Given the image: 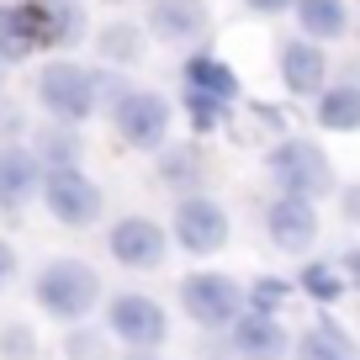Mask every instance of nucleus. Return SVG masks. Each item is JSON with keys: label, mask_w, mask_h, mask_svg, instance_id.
I'll use <instances>...</instances> for the list:
<instances>
[{"label": "nucleus", "mask_w": 360, "mask_h": 360, "mask_svg": "<svg viewBox=\"0 0 360 360\" xmlns=\"http://www.w3.org/2000/svg\"><path fill=\"white\" fill-rule=\"evenodd\" d=\"M265 169L286 196H307V202H313V196H328V186H334L328 154L318 143H307V138H281V143L270 148Z\"/></svg>", "instance_id": "nucleus-1"}, {"label": "nucleus", "mask_w": 360, "mask_h": 360, "mask_svg": "<svg viewBox=\"0 0 360 360\" xmlns=\"http://www.w3.org/2000/svg\"><path fill=\"white\" fill-rule=\"evenodd\" d=\"M96 96H101V79L90 75V69L69 64V58H58V64H48L43 75H37V101H43V112L53 117V122H64V127L85 122V117L96 112Z\"/></svg>", "instance_id": "nucleus-2"}, {"label": "nucleus", "mask_w": 360, "mask_h": 360, "mask_svg": "<svg viewBox=\"0 0 360 360\" xmlns=\"http://www.w3.org/2000/svg\"><path fill=\"white\" fill-rule=\"evenodd\" d=\"M96 292H101V281H96V270H90L85 259H53V265H43V276H37V302L53 318H64V323L85 318L90 307H96Z\"/></svg>", "instance_id": "nucleus-3"}, {"label": "nucleus", "mask_w": 360, "mask_h": 360, "mask_svg": "<svg viewBox=\"0 0 360 360\" xmlns=\"http://www.w3.org/2000/svg\"><path fill=\"white\" fill-rule=\"evenodd\" d=\"M43 202L64 228H90L101 217V186L79 175V165H58L43 175Z\"/></svg>", "instance_id": "nucleus-4"}, {"label": "nucleus", "mask_w": 360, "mask_h": 360, "mask_svg": "<svg viewBox=\"0 0 360 360\" xmlns=\"http://www.w3.org/2000/svg\"><path fill=\"white\" fill-rule=\"evenodd\" d=\"M112 122L133 148H159L169 133V101L159 90H117Z\"/></svg>", "instance_id": "nucleus-5"}, {"label": "nucleus", "mask_w": 360, "mask_h": 360, "mask_svg": "<svg viewBox=\"0 0 360 360\" xmlns=\"http://www.w3.org/2000/svg\"><path fill=\"white\" fill-rule=\"evenodd\" d=\"M180 302L202 328H228L238 313H244V292H238L228 276H191L180 286Z\"/></svg>", "instance_id": "nucleus-6"}, {"label": "nucleus", "mask_w": 360, "mask_h": 360, "mask_svg": "<svg viewBox=\"0 0 360 360\" xmlns=\"http://www.w3.org/2000/svg\"><path fill=\"white\" fill-rule=\"evenodd\" d=\"M175 238L180 249L191 255H217L228 244V212L212 202V196H186L175 207Z\"/></svg>", "instance_id": "nucleus-7"}, {"label": "nucleus", "mask_w": 360, "mask_h": 360, "mask_svg": "<svg viewBox=\"0 0 360 360\" xmlns=\"http://www.w3.org/2000/svg\"><path fill=\"white\" fill-rule=\"evenodd\" d=\"M265 233L276 249H286V255H302V249H313L318 238V207L307 202V196H276V202L265 207Z\"/></svg>", "instance_id": "nucleus-8"}, {"label": "nucleus", "mask_w": 360, "mask_h": 360, "mask_svg": "<svg viewBox=\"0 0 360 360\" xmlns=\"http://www.w3.org/2000/svg\"><path fill=\"white\" fill-rule=\"evenodd\" d=\"M281 85L292 96H318L328 85V58H323V43L313 37H292L281 43Z\"/></svg>", "instance_id": "nucleus-9"}, {"label": "nucleus", "mask_w": 360, "mask_h": 360, "mask_svg": "<svg viewBox=\"0 0 360 360\" xmlns=\"http://www.w3.org/2000/svg\"><path fill=\"white\" fill-rule=\"evenodd\" d=\"M37 48H48L37 0H6L0 6V58H32Z\"/></svg>", "instance_id": "nucleus-10"}, {"label": "nucleus", "mask_w": 360, "mask_h": 360, "mask_svg": "<svg viewBox=\"0 0 360 360\" xmlns=\"http://www.w3.org/2000/svg\"><path fill=\"white\" fill-rule=\"evenodd\" d=\"M112 328L127 339V345H138V349H148V345H159L165 339V307L154 302V297H138V292H127V297H117L112 302Z\"/></svg>", "instance_id": "nucleus-11"}, {"label": "nucleus", "mask_w": 360, "mask_h": 360, "mask_svg": "<svg viewBox=\"0 0 360 360\" xmlns=\"http://www.w3.org/2000/svg\"><path fill=\"white\" fill-rule=\"evenodd\" d=\"M106 244H112V255L122 259V265H133V270H148V265L165 259V233H159V223H148V217H122Z\"/></svg>", "instance_id": "nucleus-12"}, {"label": "nucleus", "mask_w": 360, "mask_h": 360, "mask_svg": "<svg viewBox=\"0 0 360 360\" xmlns=\"http://www.w3.org/2000/svg\"><path fill=\"white\" fill-rule=\"evenodd\" d=\"M228 328H233L238 360H286V328L276 323V313H244Z\"/></svg>", "instance_id": "nucleus-13"}, {"label": "nucleus", "mask_w": 360, "mask_h": 360, "mask_svg": "<svg viewBox=\"0 0 360 360\" xmlns=\"http://www.w3.org/2000/svg\"><path fill=\"white\" fill-rule=\"evenodd\" d=\"M148 32L165 43H191L207 32V0H154L148 6Z\"/></svg>", "instance_id": "nucleus-14"}, {"label": "nucleus", "mask_w": 360, "mask_h": 360, "mask_svg": "<svg viewBox=\"0 0 360 360\" xmlns=\"http://www.w3.org/2000/svg\"><path fill=\"white\" fill-rule=\"evenodd\" d=\"M37 154L32 148H22V143H0V207H22L27 196H32V186H37Z\"/></svg>", "instance_id": "nucleus-15"}, {"label": "nucleus", "mask_w": 360, "mask_h": 360, "mask_svg": "<svg viewBox=\"0 0 360 360\" xmlns=\"http://www.w3.org/2000/svg\"><path fill=\"white\" fill-rule=\"evenodd\" d=\"M292 11H297L302 37H313V43H334V37L349 32V6L345 0H292Z\"/></svg>", "instance_id": "nucleus-16"}, {"label": "nucleus", "mask_w": 360, "mask_h": 360, "mask_svg": "<svg viewBox=\"0 0 360 360\" xmlns=\"http://www.w3.org/2000/svg\"><path fill=\"white\" fill-rule=\"evenodd\" d=\"M318 127L328 133H360V85L345 79V85H323L318 90Z\"/></svg>", "instance_id": "nucleus-17"}, {"label": "nucleus", "mask_w": 360, "mask_h": 360, "mask_svg": "<svg viewBox=\"0 0 360 360\" xmlns=\"http://www.w3.org/2000/svg\"><path fill=\"white\" fill-rule=\"evenodd\" d=\"M186 90H202V96H217V101L233 106L238 101V75L212 53H191L186 58Z\"/></svg>", "instance_id": "nucleus-18"}, {"label": "nucleus", "mask_w": 360, "mask_h": 360, "mask_svg": "<svg viewBox=\"0 0 360 360\" xmlns=\"http://www.w3.org/2000/svg\"><path fill=\"white\" fill-rule=\"evenodd\" d=\"M37 16H43L48 48H64V43L85 37V0H37Z\"/></svg>", "instance_id": "nucleus-19"}, {"label": "nucleus", "mask_w": 360, "mask_h": 360, "mask_svg": "<svg viewBox=\"0 0 360 360\" xmlns=\"http://www.w3.org/2000/svg\"><path fill=\"white\" fill-rule=\"evenodd\" d=\"M297 360H355V339L323 318V323H313L297 339Z\"/></svg>", "instance_id": "nucleus-20"}, {"label": "nucleus", "mask_w": 360, "mask_h": 360, "mask_svg": "<svg viewBox=\"0 0 360 360\" xmlns=\"http://www.w3.org/2000/svg\"><path fill=\"white\" fill-rule=\"evenodd\" d=\"M345 270L339 265H328V259H313V265L302 270V292L313 297V302H339V297H345Z\"/></svg>", "instance_id": "nucleus-21"}, {"label": "nucleus", "mask_w": 360, "mask_h": 360, "mask_svg": "<svg viewBox=\"0 0 360 360\" xmlns=\"http://www.w3.org/2000/svg\"><path fill=\"white\" fill-rule=\"evenodd\" d=\"M186 112H191V127L196 133H217L228 117V101H217V96H202V90H186Z\"/></svg>", "instance_id": "nucleus-22"}, {"label": "nucleus", "mask_w": 360, "mask_h": 360, "mask_svg": "<svg viewBox=\"0 0 360 360\" xmlns=\"http://www.w3.org/2000/svg\"><path fill=\"white\" fill-rule=\"evenodd\" d=\"M32 148H48V154H37V159H48L53 169H58V165H75V159H79V143L64 133V122H58V133H43Z\"/></svg>", "instance_id": "nucleus-23"}, {"label": "nucleus", "mask_w": 360, "mask_h": 360, "mask_svg": "<svg viewBox=\"0 0 360 360\" xmlns=\"http://www.w3.org/2000/svg\"><path fill=\"white\" fill-rule=\"evenodd\" d=\"M138 48H143V43H138L133 27H112V32H101V53H106V58H117V64H133Z\"/></svg>", "instance_id": "nucleus-24"}, {"label": "nucleus", "mask_w": 360, "mask_h": 360, "mask_svg": "<svg viewBox=\"0 0 360 360\" xmlns=\"http://www.w3.org/2000/svg\"><path fill=\"white\" fill-rule=\"evenodd\" d=\"M286 297H292V286H286V281H276V276H259L255 292H249V302H255V313H276Z\"/></svg>", "instance_id": "nucleus-25"}, {"label": "nucleus", "mask_w": 360, "mask_h": 360, "mask_svg": "<svg viewBox=\"0 0 360 360\" xmlns=\"http://www.w3.org/2000/svg\"><path fill=\"white\" fill-rule=\"evenodd\" d=\"M339 212H345L349 223L360 228V180H355V186H345V196H339Z\"/></svg>", "instance_id": "nucleus-26"}, {"label": "nucleus", "mask_w": 360, "mask_h": 360, "mask_svg": "<svg viewBox=\"0 0 360 360\" xmlns=\"http://www.w3.org/2000/svg\"><path fill=\"white\" fill-rule=\"evenodd\" d=\"M16 276V255H11V244L0 238V292H6V281Z\"/></svg>", "instance_id": "nucleus-27"}, {"label": "nucleus", "mask_w": 360, "mask_h": 360, "mask_svg": "<svg viewBox=\"0 0 360 360\" xmlns=\"http://www.w3.org/2000/svg\"><path fill=\"white\" fill-rule=\"evenodd\" d=\"M244 6H249V11H259V16H281L292 0H244Z\"/></svg>", "instance_id": "nucleus-28"}, {"label": "nucleus", "mask_w": 360, "mask_h": 360, "mask_svg": "<svg viewBox=\"0 0 360 360\" xmlns=\"http://www.w3.org/2000/svg\"><path fill=\"white\" fill-rule=\"evenodd\" d=\"M345 281L360 292V249H349V255H345Z\"/></svg>", "instance_id": "nucleus-29"}, {"label": "nucleus", "mask_w": 360, "mask_h": 360, "mask_svg": "<svg viewBox=\"0 0 360 360\" xmlns=\"http://www.w3.org/2000/svg\"><path fill=\"white\" fill-rule=\"evenodd\" d=\"M133 360H154V355H133Z\"/></svg>", "instance_id": "nucleus-30"}, {"label": "nucleus", "mask_w": 360, "mask_h": 360, "mask_svg": "<svg viewBox=\"0 0 360 360\" xmlns=\"http://www.w3.org/2000/svg\"><path fill=\"white\" fill-rule=\"evenodd\" d=\"M0 64H6V58H0Z\"/></svg>", "instance_id": "nucleus-31"}]
</instances>
